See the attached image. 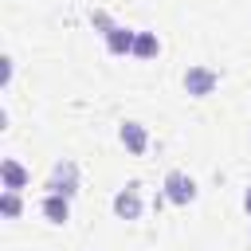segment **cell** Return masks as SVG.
<instances>
[{"instance_id": "obj_9", "label": "cell", "mask_w": 251, "mask_h": 251, "mask_svg": "<svg viewBox=\"0 0 251 251\" xmlns=\"http://www.w3.org/2000/svg\"><path fill=\"white\" fill-rule=\"evenodd\" d=\"M157 51H161L157 35H153V31H137V39H133V55H137V59H153Z\"/></svg>"}, {"instance_id": "obj_1", "label": "cell", "mask_w": 251, "mask_h": 251, "mask_svg": "<svg viewBox=\"0 0 251 251\" xmlns=\"http://www.w3.org/2000/svg\"><path fill=\"white\" fill-rule=\"evenodd\" d=\"M165 200H173V204H192V200H196V180H192L188 173L173 169V173L165 176Z\"/></svg>"}, {"instance_id": "obj_4", "label": "cell", "mask_w": 251, "mask_h": 251, "mask_svg": "<svg viewBox=\"0 0 251 251\" xmlns=\"http://www.w3.org/2000/svg\"><path fill=\"white\" fill-rule=\"evenodd\" d=\"M133 39H137V31L114 24V27L106 31V51H110V55H133Z\"/></svg>"}, {"instance_id": "obj_7", "label": "cell", "mask_w": 251, "mask_h": 251, "mask_svg": "<svg viewBox=\"0 0 251 251\" xmlns=\"http://www.w3.org/2000/svg\"><path fill=\"white\" fill-rule=\"evenodd\" d=\"M0 184L20 192V188L27 184V169H24L20 161H12V157H8V161H0Z\"/></svg>"}, {"instance_id": "obj_5", "label": "cell", "mask_w": 251, "mask_h": 251, "mask_svg": "<svg viewBox=\"0 0 251 251\" xmlns=\"http://www.w3.org/2000/svg\"><path fill=\"white\" fill-rule=\"evenodd\" d=\"M114 212H118L122 220H137V216H141V192H137V184H129V188H122V192L114 196Z\"/></svg>"}, {"instance_id": "obj_12", "label": "cell", "mask_w": 251, "mask_h": 251, "mask_svg": "<svg viewBox=\"0 0 251 251\" xmlns=\"http://www.w3.org/2000/svg\"><path fill=\"white\" fill-rule=\"evenodd\" d=\"M8 78H12V59H8V55H4V59H0V82H4V86H8Z\"/></svg>"}, {"instance_id": "obj_2", "label": "cell", "mask_w": 251, "mask_h": 251, "mask_svg": "<svg viewBox=\"0 0 251 251\" xmlns=\"http://www.w3.org/2000/svg\"><path fill=\"white\" fill-rule=\"evenodd\" d=\"M216 82H220V78H216V71H212V67H188V71H184V90H188V94H196V98L212 94V90H216Z\"/></svg>"}, {"instance_id": "obj_6", "label": "cell", "mask_w": 251, "mask_h": 251, "mask_svg": "<svg viewBox=\"0 0 251 251\" xmlns=\"http://www.w3.org/2000/svg\"><path fill=\"white\" fill-rule=\"evenodd\" d=\"M122 145H126L129 153H145V149H149V133H145V126L126 122V126H122Z\"/></svg>"}, {"instance_id": "obj_3", "label": "cell", "mask_w": 251, "mask_h": 251, "mask_svg": "<svg viewBox=\"0 0 251 251\" xmlns=\"http://www.w3.org/2000/svg\"><path fill=\"white\" fill-rule=\"evenodd\" d=\"M47 188H51V192H59V196H75V188H78V169H75L71 161L55 165V173H51Z\"/></svg>"}, {"instance_id": "obj_8", "label": "cell", "mask_w": 251, "mask_h": 251, "mask_svg": "<svg viewBox=\"0 0 251 251\" xmlns=\"http://www.w3.org/2000/svg\"><path fill=\"white\" fill-rule=\"evenodd\" d=\"M71 196H59V192H47L43 196V216L51 220V224H67V216H71V204H67Z\"/></svg>"}, {"instance_id": "obj_11", "label": "cell", "mask_w": 251, "mask_h": 251, "mask_svg": "<svg viewBox=\"0 0 251 251\" xmlns=\"http://www.w3.org/2000/svg\"><path fill=\"white\" fill-rule=\"evenodd\" d=\"M90 24H98V27H102V35H106V31H110V27H114V24H110V16H106V12H90Z\"/></svg>"}, {"instance_id": "obj_13", "label": "cell", "mask_w": 251, "mask_h": 251, "mask_svg": "<svg viewBox=\"0 0 251 251\" xmlns=\"http://www.w3.org/2000/svg\"><path fill=\"white\" fill-rule=\"evenodd\" d=\"M243 204H247V216H251V188H247V196H243Z\"/></svg>"}, {"instance_id": "obj_10", "label": "cell", "mask_w": 251, "mask_h": 251, "mask_svg": "<svg viewBox=\"0 0 251 251\" xmlns=\"http://www.w3.org/2000/svg\"><path fill=\"white\" fill-rule=\"evenodd\" d=\"M20 208H24V204H20V192H16V188H4V192H0V212H4L8 220H16Z\"/></svg>"}]
</instances>
